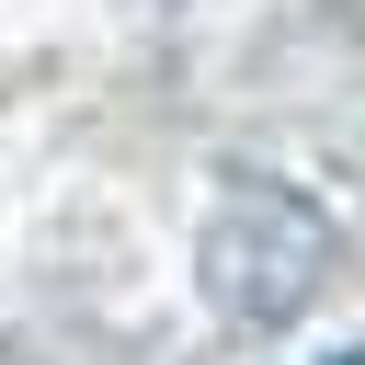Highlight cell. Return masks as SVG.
<instances>
[{
  "mask_svg": "<svg viewBox=\"0 0 365 365\" xmlns=\"http://www.w3.org/2000/svg\"><path fill=\"white\" fill-rule=\"evenodd\" d=\"M205 297L240 319V331H285L319 285H331V217L285 182H228L217 217H205Z\"/></svg>",
  "mask_w": 365,
  "mask_h": 365,
  "instance_id": "1",
  "label": "cell"
}]
</instances>
